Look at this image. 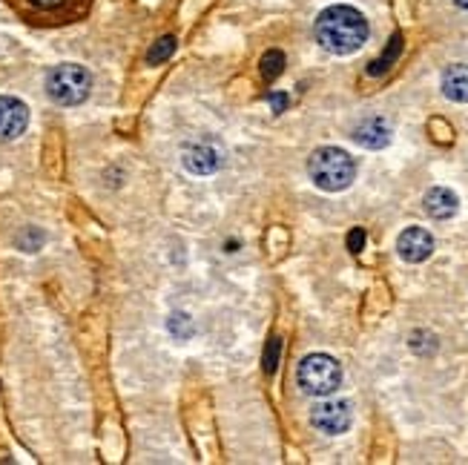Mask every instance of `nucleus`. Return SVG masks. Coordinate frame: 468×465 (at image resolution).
Wrapping results in <instances>:
<instances>
[{
	"instance_id": "f257e3e1",
	"label": "nucleus",
	"mask_w": 468,
	"mask_h": 465,
	"mask_svg": "<svg viewBox=\"0 0 468 465\" xmlns=\"http://www.w3.org/2000/svg\"><path fill=\"white\" fill-rule=\"evenodd\" d=\"M368 32L371 29H368L365 15L354 6H345V4L322 9L314 24V35L322 44V49H328L334 55L359 52L365 47V40H368Z\"/></svg>"
},
{
	"instance_id": "20e7f679",
	"label": "nucleus",
	"mask_w": 468,
	"mask_h": 465,
	"mask_svg": "<svg viewBox=\"0 0 468 465\" xmlns=\"http://www.w3.org/2000/svg\"><path fill=\"white\" fill-rule=\"evenodd\" d=\"M296 382L308 396H331L342 386V365L328 354H311L299 362Z\"/></svg>"
},
{
	"instance_id": "6ab92c4d",
	"label": "nucleus",
	"mask_w": 468,
	"mask_h": 465,
	"mask_svg": "<svg viewBox=\"0 0 468 465\" xmlns=\"http://www.w3.org/2000/svg\"><path fill=\"white\" fill-rule=\"evenodd\" d=\"M268 100H271V107H273V112L279 115V112H284L288 110V104H291V98L284 95V92H271L268 95Z\"/></svg>"
},
{
	"instance_id": "6e6552de",
	"label": "nucleus",
	"mask_w": 468,
	"mask_h": 465,
	"mask_svg": "<svg viewBox=\"0 0 468 465\" xmlns=\"http://www.w3.org/2000/svg\"><path fill=\"white\" fill-rule=\"evenodd\" d=\"M397 253L409 265H420L434 253V236L422 227H405L397 238Z\"/></svg>"
},
{
	"instance_id": "aec40b11",
	"label": "nucleus",
	"mask_w": 468,
	"mask_h": 465,
	"mask_svg": "<svg viewBox=\"0 0 468 465\" xmlns=\"http://www.w3.org/2000/svg\"><path fill=\"white\" fill-rule=\"evenodd\" d=\"M64 0H32V6H37V9H58Z\"/></svg>"
},
{
	"instance_id": "a211bd4d",
	"label": "nucleus",
	"mask_w": 468,
	"mask_h": 465,
	"mask_svg": "<svg viewBox=\"0 0 468 465\" xmlns=\"http://www.w3.org/2000/svg\"><path fill=\"white\" fill-rule=\"evenodd\" d=\"M365 238H368V236H365V230H362V227H354V230L348 233V250H351V253H362Z\"/></svg>"
},
{
	"instance_id": "f8f14e48",
	"label": "nucleus",
	"mask_w": 468,
	"mask_h": 465,
	"mask_svg": "<svg viewBox=\"0 0 468 465\" xmlns=\"http://www.w3.org/2000/svg\"><path fill=\"white\" fill-rule=\"evenodd\" d=\"M399 52H402V35H394L391 40H388V47H385V52L374 60V64H368V75L371 78H379V75H385L391 69V64L399 58Z\"/></svg>"
},
{
	"instance_id": "ddd939ff",
	"label": "nucleus",
	"mask_w": 468,
	"mask_h": 465,
	"mask_svg": "<svg viewBox=\"0 0 468 465\" xmlns=\"http://www.w3.org/2000/svg\"><path fill=\"white\" fill-rule=\"evenodd\" d=\"M167 331H170L178 342H187V339H193V333H196V322L190 319V313L178 311V313H173V316H170Z\"/></svg>"
},
{
	"instance_id": "1a4fd4ad",
	"label": "nucleus",
	"mask_w": 468,
	"mask_h": 465,
	"mask_svg": "<svg viewBox=\"0 0 468 465\" xmlns=\"http://www.w3.org/2000/svg\"><path fill=\"white\" fill-rule=\"evenodd\" d=\"M391 135H394V130L382 115H371V118L359 121L354 130V141L365 150H385L391 144Z\"/></svg>"
},
{
	"instance_id": "423d86ee",
	"label": "nucleus",
	"mask_w": 468,
	"mask_h": 465,
	"mask_svg": "<svg viewBox=\"0 0 468 465\" xmlns=\"http://www.w3.org/2000/svg\"><path fill=\"white\" fill-rule=\"evenodd\" d=\"M181 161L193 175H213L225 167V150H218L216 141H196L185 150Z\"/></svg>"
},
{
	"instance_id": "9b49d317",
	"label": "nucleus",
	"mask_w": 468,
	"mask_h": 465,
	"mask_svg": "<svg viewBox=\"0 0 468 465\" xmlns=\"http://www.w3.org/2000/svg\"><path fill=\"white\" fill-rule=\"evenodd\" d=\"M442 95L457 104H468V64H454L442 72Z\"/></svg>"
},
{
	"instance_id": "7ed1b4c3",
	"label": "nucleus",
	"mask_w": 468,
	"mask_h": 465,
	"mask_svg": "<svg viewBox=\"0 0 468 465\" xmlns=\"http://www.w3.org/2000/svg\"><path fill=\"white\" fill-rule=\"evenodd\" d=\"M92 75L80 64H58L47 75V95L60 107H78L90 98Z\"/></svg>"
},
{
	"instance_id": "39448f33",
	"label": "nucleus",
	"mask_w": 468,
	"mask_h": 465,
	"mask_svg": "<svg viewBox=\"0 0 468 465\" xmlns=\"http://www.w3.org/2000/svg\"><path fill=\"white\" fill-rule=\"evenodd\" d=\"M351 419H354L351 402H345V399H324V402H319V406H314V411H311L314 428L328 434V437H339V434L348 431Z\"/></svg>"
},
{
	"instance_id": "0eeeda50",
	"label": "nucleus",
	"mask_w": 468,
	"mask_h": 465,
	"mask_svg": "<svg viewBox=\"0 0 468 465\" xmlns=\"http://www.w3.org/2000/svg\"><path fill=\"white\" fill-rule=\"evenodd\" d=\"M29 127V107L15 95H0V141H15Z\"/></svg>"
},
{
	"instance_id": "f3484780",
	"label": "nucleus",
	"mask_w": 468,
	"mask_h": 465,
	"mask_svg": "<svg viewBox=\"0 0 468 465\" xmlns=\"http://www.w3.org/2000/svg\"><path fill=\"white\" fill-rule=\"evenodd\" d=\"M279 354H282V339H271L268 348H264V374H276L279 368Z\"/></svg>"
},
{
	"instance_id": "412c9836",
	"label": "nucleus",
	"mask_w": 468,
	"mask_h": 465,
	"mask_svg": "<svg viewBox=\"0 0 468 465\" xmlns=\"http://www.w3.org/2000/svg\"><path fill=\"white\" fill-rule=\"evenodd\" d=\"M454 4H457L460 9H468V0H454Z\"/></svg>"
},
{
	"instance_id": "9d476101",
	"label": "nucleus",
	"mask_w": 468,
	"mask_h": 465,
	"mask_svg": "<svg viewBox=\"0 0 468 465\" xmlns=\"http://www.w3.org/2000/svg\"><path fill=\"white\" fill-rule=\"evenodd\" d=\"M422 207H425V213H429L431 218L445 221V218H454L460 213V198L449 187H431L429 193H425V198H422Z\"/></svg>"
},
{
	"instance_id": "4468645a",
	"label": "nucleus",
	"mask_w": 468,
	"mask_h": 465,
	"mask_svg": "<svg viewBox=\"0 0 468 465\" xmlns=\"http://www.w3.org/2000/svg\"><path fill=\"white\" fill-rule=\"evenodd\" d=\"M176 47H178V40H176L173 35H165V37H161V40H155V44H153V49L147 52V64H150V67H158V64H165V60H170V58H173Z\"/></svg>"
},
{
	"instance_id": "f03ea898",
	"label": "nucleus",
	"mask_w": 468,
	"mask_h": 465,
	"mask_svg": "<svg viewBox=\"0 0 468 465\" xmlns=\"http://www.w3.org/2000/svg\"><path fill=\"white\" fill-rule=\"evenodd\" d=\"M311 181L324 193H342L354 185L356 178V161L339 150V147H322L308 161Z\"/></svg>"
},
{
	"instance_id": "2eb2a0df",
	"label": "nucleus",
	"mask_w": 468,
	"mask_h": 465,
	"mask_svg": "<svg viewBox=\"0 0 468 465\" xmlns=\"http://www.w3.org/2000/svg\"><path fill=\"white\" fill-rule=\"evenodd\" d=\"M284 72V55L279 49H271L261 58V78L264 80H276Z\"/></svg>"
},
{
	"instance_id": "dca6fc26",
	"label": "nucleus",
	"mask_w": 468,
	"mask_h": 465,
	"mask_svg": "<svg viewBox=\"0 0 468 465\" xmlns=\"http://www.w3.org/2000/svg\"><path fill=\"white\" fill-rule=\"evenodd\" d=\"M40 245H44V233H37L35 227H29V230H24L17 236V248L24 253H35Z\"/></svg>"
}]
</instances>
